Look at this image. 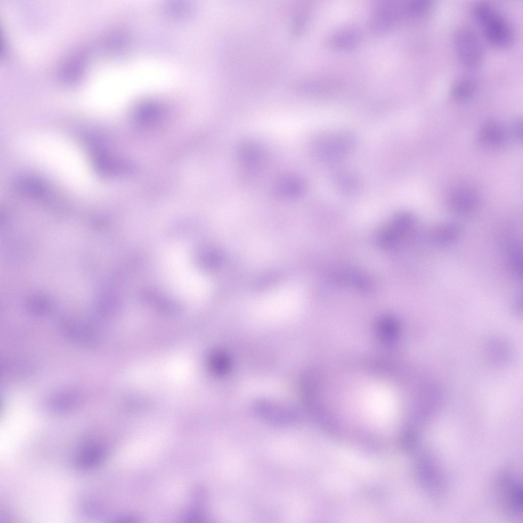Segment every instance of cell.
Wrapping results in <instances>:
<instances>
[{"label": "cell", "mask_w": 523, "mask_h": 523, "mask_svg": "<svg viewBox=\"0 0 523 523\" xmlns=\"http://www.w3.org/2000/svg\"><path fill=\"white\" fill-rule=\"evenodd\" d=\"M359 40L358 32L353 28H344L337 30L329 38V44L340 50H347L357 44Z\"/></svg>", "instance_id": "obj_9"}, {"label": "cell", "mask_w": 523, "mask_h": 523, "mask_svg": "<svg viewBox=\"0 0 523 523\" xmlns=\"http://www.w3.org/2000/svg\"><path fill=\"white\" fill-rule=\"evenodd\" d=\"M509 265L513 275L517 279L522 277V250L521 246L515 244L512 246L509 254Z\"/></svg>", "instance_id": "obj_15"}, {"label": "cell", "mask_w": 523, "mask_h": 523, "mask_svg": "<svg viewBox=\"0 0 523 523\" xmlns=\"http://www.w3.org/2000/svg\"><path fill=\"white\" fill-rule=\"evenodd\" d=\"M433 2L430 0H412L403 4L404 16L416 17L422 16L430 11Z\"/></svg>", "instance_id": "obj_13"}, {"label": "cell", "mask_w": 523, "mask_h": 523, "mask_svg": "<svg viewBox=\"0 0 523 523\" xmlns=\"http://www.w3.org/2000/svg\"><path fill=\"white\" fill-rule=\"evenodd\" d=\"M415 223L413 215L408 212H403L395 215L391 220L390 226L392 229L384 230L380 236V241L383 245L393 244L399 237L409 232Z\"/></svg>", "instance_id": "obj_7"}, {"label": "cell", "mask_w": 523, "mask_h": 523, "mask_svg": "<svg viewBox=\"0 0 523 523\" xmlns=\"http://www.w3.org/2000/svg\"><path fill=\"white\" fill-rule=\"evenodd\" d=\"M506 131L503 126L494 120H488L481 125L478 133V140L488 147L502 146L506 139Z\"/></svg>", "instance_id": "obj_8"}, {"label": "cell", "mask_w": 523, "mask_h": 523, "mask_svg": "<svg viewBox=\"0 0 523 523\" xmlns=\"http://www.w3.org/2000/svg\"><path fill=\"white\" fill-rule=\"evenodd\" d=\"M335 178L337 186L346 193L354 192L359 188V180L351 171L344 170L338 171Z\"/></svg>", "instance_id": "obj_12"}, {"label": "cell", "mask_w": 523, "mask_h": 523, "mask_svg": "<svg viewBox=\"0 0 523 523\" xmlns=\"http://www.w3.org/2000/svg\"><path fill=\"white\" fill-rule=\"evenodd\" d=\"M20 188L25 194L34 197H41L44 195L43 184L35 178H25L21 181Z\"/></svg>", "instance_id": "obj_14"}, {"label": "cell", "mask_w": 523, "mask_h": 523, "mask_svg": "<svg viewBox=\"0 0 523 523\" xmlns=\"http://www.w3.org/2000/svg\"><path fill=\"white\" fill-rule=\"evenodd\" d=\"M476 90V85L472 80L462 78L454 84L450 90V94L455 100L463 101L471 98Z\"/></svg>", "instance_id": "obj_11"}, {"label": "cell", "mask_w": 523, "mask_h": 523, "mask_svg": "<svg viewBox=\"0 0 523 523\" xmlns=\"http://www.w3.org/2000/svg\"><path fill=\"white\" fill-rule=\"evenodd\" d=\"M355 137L347 131H329L321 135L315 144V152L321 160L336 161L344 158L354 149Z\"/></svg>", "instance_id": "obj_2"}, {"label": "cell", "mask_w": 523, "mask_h": 523, "mask_svg": "<svg viewBox=\"0 0 523 523\" xmlns=\"http://www.w3.org/2000/svg\"><path fill=\"white\" fill-rule=\"evenodd\" d=\"M257 415L267 423L276 426H288L296 423L299 416L291 408L268 402H260L255 407Z\"/></svg>", "instance_id": "obj_5"}, {"label": "cell", "mask_w": 523, "mask_h": 523, "mask_svg": "<svg viewBox=\"0 0 523 523\" xmlns=\"http://www.w3.org/2000/svg\"><path fill=\"white\" fill-rule=\"evenodd\" d=\"M473 16L486 39L498 47H506L513 40V32L507 19L492 5L479 2L472 9Z\"/></svg>", "instance_id": "obj_1"}, {"label": "cell", "mask_w": 523, "mask_h": 523, "mask_svg": "<svg viewBox=\"0 0 523 523\" xmlns=\"http://www.w3.org/2000/svg\"><path fill=\"white\" fill-rule=\"evenodd\" d=\"M479 198L477 192L472 187L460 185L453 188L448 197L449 208L460 215H469L477 208Z\"/></svg>", "instance_id": "obj_6"}, {"label": "cell", "mask_w": 523, "mask_h": 523, "mask_svg": "<svg viewBox=\"0 0 523 523\" xmlns=\"http://www.w3.org/2000/svg\"><path fill=\"white\" fill-rule=\"evenodd\" d=\"M460 233V228L453 223L445 224L437 227L433 232L432 239L434 243L445 245L456 240Z\"/></svg>", "instance_id": "obj_10"}, {"label": "cell", "mask_w": 523, "mask_h": 523, "mask_svg": "<svg viewBox=\"0 0 523 523\" xmlns=\"http://www.w3.org/2000/svg\"><path fill=\"white\" fill-rule=\"evenodd\" d=\"M456 53L459 61L468 68L480 65L483 58L481 42L476 33L468 27L457 30L454 36Z\"/></svg>", "instance_id": "obj_3"}, {"label": "cell", "mask_w": 523, "mask_h": 523, "mask_svg": "<svg viewBox=\"0 0 523 523\" xmlns=\"http://www.w3.org/2000/svg\"><path fill=\"white\" fill-rule=\"evenodd\" d=\"M402 15V5L394 1L381 2L375 6L372 12L370 28L374 33H385L391 29Z\"/></svg>", "instance_id": "obj_4"}]
</instances>
